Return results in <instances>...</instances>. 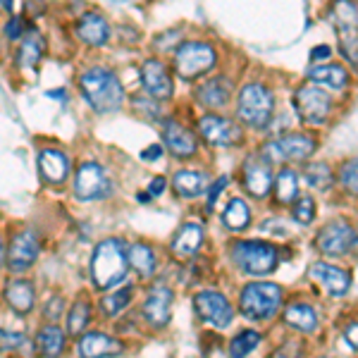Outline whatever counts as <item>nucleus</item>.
I'll use <instances>...</instances> for the list:
<instances>
[{"label": "nucleus", "instance_id": "obj_1", "mask_svg": "<svg viewBox=\"0 0 358 358\" xmlns=\"http://www.w3.org/2000/svg\"><path fill=\"white\" fill-rule=\"evenodd\" d=\"M82 94L89 106L98 113H113L122 106L124 89L108 67H91L82 74Z\"/></svg>", "mask_w": 358, "mask_h": 358}, {"label": "nucleus", "instance_id": "obj_2", "mask_svg": "<svg viewBox=\"0 0 358 358\" xmlns=\"http://www.w3.org/2000/svg\"><path fill=\"white\" fill-rule=\"evenodd\" d=\"M129 261H127V248L120 239H106L96 246L91 258V280L98 289H113L115 285L127 277Z\"/></svg>", "mask_w": 358, "mask_h": 358}, {"label": "nucleus", "instance_id": "obj_3", "mask_svg": "<svg viewBox=\"0 0 358 358\" xmlns=\"http://www.w3.org/2000/svg\"><path fill=\"white\" fill-rule=\"evenodd\" d=\"M232 261L236 263V268L246 275H270L275 273L280 256H277V248L268 241H234L232 244Z\"/></svg>", "mask_w": 358, "mask_h": 358}, {"label": "nucleus", "instance_id": "obj_4", "mask_svg": "<svg viewBox=\"0 0 358 358\" xmlns=\"http://www.w3.org/2000/svg\"><path fill=\"white\" fill-rule=\"evenodd\" d=\"M275 98L263 84H246L236 98V115L239 120L253 129H263L273 120Z\"/></svg>", "mask_w": 358, "mask_h": 358}, {"label": "nucleus", "instance_id": "obj_5", "mask_svg": "<svg viewBox=\"0 0 358 358\" xmlns=\"http://www.w3.org/2000/svg\"><path fill=\"white\" fill-rule=\"evenodd\" d=\"M282 303V289L270 282H253L241 289L239 308L248 320H268Z\"/></svg>", "mask_w": 358, "mask_h": 358}, {"label": "nucleus", "instance_id": "obj_6", "mask_svg": "<svg viewBox=\"0 0 358 358\" xmlns=\"http://www.w3.org/2000/svg\"><path fill=\"white\" fill-rule=\"evenodd\" d=\"M217 62L215 50L208 43H199V41H187L179 45V50L175 53V72L182 79L192 82V79L201 77V74L210 72Z\"/></svg>", "mask_w": 358, "mask_h": 358}, {"label": "nucleus", "instance_id": "obj_7", "mask_svg": "<svg viewBox=\"0 0 358 358\" xmlns=\"http://www.w3.org/2000/svg\"><path fill=\"white\" fill-rule=\"evenodd\" d=\"M317 141L310 134H287L265 143L263 158L268 163H273V160H303L308 155H313Z\"/></svg>", "mask_w": 358, "mask_h": 358}, {"label": "nucleus", "instance_id": "obj_8", "mask_svg": "<svg viewBox=\"0 0 358 358\" xmlns=\"http://www.w3.org/2000/svg\"><path fill=\"white\" fill-rule=\"evenodd\" d=\"M113 192V182L98 163H84L77 170L74 179V194L79 201H101Z\"/></svg>", "mask_w": 358, "mask_h": 358}, {"label": "nucleus", "instance_id": "obj_9", "mask_svg": "<svg viewBox=\"0 0 358 358\" xmlns=\"http://www.w3.org/2000/svg\"><path fill=\"white\" fill-rule=\"evenodd\" d=\"M294 108L299 117L310 124H325L327 115L332 108V98L317 86H301L294 96Z\"/></svg>", "mask_w": 358, "mask_h": 358}, {"label": "nucleus", "instance_id": "obj_10", "mask_svg": "<svg viewBox=\"0 0 358 358\" xmlns=\"http://www.w3.org/2000/svg\"><path fill=\"white\" fill-rule=\"evenodd\" d=\"M354 227L346 220H342V217H337V220H330L317 232L315 244L325 256H344L354 246Z\"/></svg>", "mask_w": 358, "mask_h": 358}, {"label": "nucleus", "instance_id": "obj_11", "mask_svg": "<svg viewBox=\"0 0 358 358\" xmlns=\"http://www.w3.org/2000/svg\"><path fill=\"white\" fill-rule=\"evenodd\" d=\"M194 308L208 325L217 327V330L229 327V322H232V317H234L232 306H229V301L220 292H199L194 296Z\"/></svg>", "mask_w": 358, "mask_h": 358}, {"label": "nucleus", "instance_id": "obj_12", "mask_svg": "<svg viewBox=\"0 0 358 358\" xmlns=\"http://www.w3.org/2000/svg\"><path fill=\"white\" fill-rule=\"evenodd\" d=\"M38 251H41V244H38V236L31 229L17 232L8 246V261H5L10 273H24V270L31 268L38 258Z\"/></svg>", "mask_w": 358, "mask_h": 358}, {"label": "nucleus", "instance_id": "obj_13", "mask_svg": "<svg viewBox=\"0 0 358 358\" xmlns=\"http://www.w3.org/2000/svg\"><path fill=\"white\" fill-rule=\"evenodd\" d=\"M199 129L213 146H236L241 141V127L220 115H203L199 120Z\"/></svg>", "mask_w": 358, "mask_h": 358}, {"label": "nucleus", "instance_id": "obj_14", "mask_svg": "<svg viewBox=\"0 0 358 358\" xmlns=\"http://www.w3.org/2000/svg\"><path fill=\"white\" fill-rule=\"evenodd\" d=\"M141 84L146 89V94L155 98V101H167L175 94L172 86V77L167 72V67L160 60H146L141 65Z\"/></svg>", "mask_w": 358, "mask_h": 358}, {"label": "nucleus", "instance_id": "obj_15", "mask_svg": "<svg viewBox=\"0 0 358 358\" xmlns=\"http://www.w3.org/2000/svg\"><path fill=\"white\" fill-rule=\"evenodd\" d=\"M310 280H315L330 296H344L351 287V277L346 270L330 263H313L308 270Z\"/></svg>", "mask_w": 358, "mask_h": 358}, {"label": "nucleus", "instance_id": "obj_16", "mask_svg": "<svg viewBox=\"0 0 358 358\" xmlns=\"http://www.w3.org/2000/svg\"><path fill=\"white\" fill-rule=\"evenodd\" d=\"M244 187L256 199L268 196L270 187H273V167L261 155H253L244 163Z\"/></svg>", "mask_w": 358, "mask_h": 358}, {"label": "nucleus", "instance_id": "obj_17", "mask_svg": "<svg viewBox=\"0 0 358 358\" xmlns=\"http://www.w3.org/2000/svg\"><path fill=\"white\" fill-rule=\"evenodd\" d=\"M172 301H175L172 289H167L163 285L153 287V289L148 292L146 301H143V315H146V320L151 322L153 327H165L172 315Z\"/></svg>", "mask_w": 358, "mask_h": 358}, {"label": "nucleus", "instance_id": "obj_18", "mask_svg": "<svg viewBox=\"0 0 358 358\" xmlns=\"http://www.w3.org/2000/svg\"><path fill=\"white\" fill-rule=\"evenodd\" d=\"M163 138L172 153L177 158H192L196 153V138L187 127H182L175 120H165L163 122Z\"/></svg>", "mask_w": 358, "mask_h": 358}, {"label": "nucleus", "instance_id": "obj_19", "mask_svg": "<svg viewBox=\"0 0 358 358\" xmlns=\"http://www.w3.org/2000/svg\"><path fill=\"white\" fill-rule=\"evenodd\" d=\"M229 96H232V82H229L227 77L206 79V82L196 89V98H199V103L206 108H210V110L227 106Z\"/></svg>", "mask_w": 358, "mask_h": 358}, {"label": "nucleus", "instance_id": "obj_20", "mask_svg": "<svg viewBox=\"0 0 358 358\" xmlns=\"http://www.w3.org/2000/svg\"><path fill=\"white\" fill-rule=\"evenodd\" d=\"M120 351H122V344L103 332H89L79 339V356L82 358H110L117 356Z\"/></svg>", "mask_w": 358, "mask_h": 358}, {"label": "nucleus", "instance_id": "obj_21", "mask_svg": "<svg viewBox=\"0 0 358 358\" xmlns=\"http://www.w3.org/2000/svg\"><path fill=\"white\" fill-rule=\"evenodd\" d=\"M67 170H69V163H67V155L57 148H45V151L38 153V172L45 182L50 184H62L67 179Z\"/></svg>", "mask_w": 358, "mask_h": 358}, {"label": "nucleus", "instance_id": "obj_22", "mask_svg": "<svg viewBox=\"0 0 358 358\" xmlns=\"http://www.w3.org/2000/svg\"><path fill=\"white\" fill-rule=\"evenodd\" d=\"M203 244V227L196 222H187L179 227V232L172 239V253L177 258H192Z\"/></svg>", "mask_w": 358, "mask_h": 358}, {"label": "nucleus", "instance_id": "obj_23", "mask_svg": "<svg viewBox=\"0 0 358 358\" xmlns=\"http://www.w3.org/2000/svg\"><path fill=\"white\" fill-rule=\"evenodd\" d=\"M77 36L89 45H103L110 36V27L96 13H86L77 22Z\"/></svg>", "mask_w": 358, "mask_h": 358}, {"label": "nucleus", "instance_id": "obj_24", "mask_svg": "<svg viewBox=\"0 0 358 358\" xmlns=\"http://www.w3.org/2000/svg\"><path fill=\"white\" fill-rule=\"evenodd\" d=\"M5 299H8L10 308L20 315L31 313L34 308V287L27 280H13L5 287Z\"/></svg>", "mask_w": 358, "mask_h": 358}, {"label": "nucleus", "instance_id": "obj_25", "mask_svg": "<svg viewBox=\"0 0 358 358\" xmlns=\"http://www.w3.org/2000/svg\"><path fill=\"white\" fill-rule=\"evenodd\" d=\"M20 41H22L20 50H17V60H20V65L36 67L38 60L43 57V50H45L43 36L36 31V29H29V31H24V36H22Z\"/></svg>", "mask_w": 358, "mask_h": 358}, {"label": "nucleus", "instance_id": "obj_26", "mask_svg": "<svg viewBox=\"0 0 358 358\" xmlns=\"http://www.w3.org/2000/svg\"><path fill=\"white\" fill-rule=\"evenodd\" d=\"M36 349L41 351L45 358H60L65 351V332L57 325H45L41 332L36 334Z\"/></svg>", "mask_w": 358, "mask_h": 358}, {"label": "nucleus", "instance_id": "obj_27", "mask_svg": "<svg viewBox=\"0 0 358 358\" xmlns=\"http://www.w3.org/2000/svg\"><path fill=\"white\" fill-rule=\"evenodd\" d=\"M285 322L299 332H313L317 327V315L308 303H292L285 310Z\"/></svg>", "mask_w": 358, "mask_h": 358}, {"label": "nucleus", "instance_id": "obj_28", "mask_svg": "<svg viewBox=\"0 0 358 358\" xmlns=\"http://www.w3.org/2000/svg\"><path fill=\"white\" fill-rule=\"evenodd\" d=\"M308 79L315 84L330 86V89H344L349 84V74L344 67L339 65H320V67H310L308 69Z\"/></svg>", "mask_w": 358, "mask_h": 358}, {"label": "nucleus", "instance_id": "obj_29", "mask_svg": "<svg viewBox=\"0 0 358 358\" xmlns=\"http://www.w3.org/2000/svg\"><path fill=\"white\" fill-rule=\"evenodd\" d=\"M127 261H129V265L141 277H153V273H155V253H153L151 246H146V244L129 246V248H127Z\"/></svg>", "mask_w": 358, "mask_h": 358}, {"label": "nucleus", "instance_id": "obj_30", "mask_svg": "<svg viewBox=\"0 0 358 358\" xmlns=\"http://www.w3.org/2000/svg\"><path fill=\"white\" fill-rule=\"evenodd\" d=\"M172 187L187 199H196L206 189V175L199 170H179L172 179Z\"/></svg>", "mask_w": 358, "mask_h": 358}, {"label": "nucleus", "instance_id": "obj_31", "mask_svg": "<svg viewBox=\"0 0 358 358\" xmlns=\"http://www.w3.org/2000/svg\"><path fill=\"white\" fill-rule=\"evenodd\" d=\"M222 222H224V227L239 232V229H244L246 224L251 222V210H248V206L241 199H232L222 213Z\"/></svg>", "mask_w": 358, "mask_h": 358}, {"label": "nucleus", "instance_id": "obj_32", "mask_svg": "<svg viewBox=\"0 0 358 358\" xmlns=\"http://www.w3.org/2000/svg\"><path fill=\"white\" fill-rule=\"evenodd\" d=\"M275 189H277V201L280 203H292L296 201L299 194V177L292 167H282L280 175L275 179Z\"/></svg>", "mask_w": 358, "mask_h": 358}, {"label": "nucleus", "instance_id": "obj_33", "mask_svg": "<svg viewBox=\"0 0 358 358\" xmlns=\"http://www.w3.org/2000/svg\"><path fill=\"white\" fill-rule=\"evenodd\" d=\"M131 296H134V287H122V289H117L113 294H106V296L101 299V310L108 317L120 315L127 306L131 303Z\"/></svg>", "mask_w": 358, "mask_h": 358}, {"label": "nucleus", "instance_id": "obj_34", "mask_svg": "<svg viewBox=\"0 0 358 358\" xmlns=\"http://www.w3.org/2000/svg\"><path fill=\"white\" fill-rule=\"evenodd\" d=\"M303 175H306V182L313 189H330L334 182V175L327 163H308Z\"/></svg>", "mask_w": 358, "mask_h": 358}, {"label": "nucleus", "instance_id": "obj_35", "mask_svg": "<svg viewBox=\"0 0 358 358\" xmlns=\"http://www.w3.org/2000/svg\"><path fill=\"white\" fill-rule=\"evenodd\" d=\"M261 344V334L253 330H244L229 342V356L232 358H246L256 346Z\"/></svg>", "mask_w": 358, "mask_h": 358}, {"label": "nucleus", "instance_id": "obj_36", "mask_svg": "<svg viewBox=\"0 0 358 358\" xmlns=\"http://www.w3.org/2000/svg\"><path fill=\"white\" fill-rule=\"evenodd\" d=\"M89 317H91V306L86 301H77L72 306V310H69V315H67V332L69 334L84 332L86 325H89Z\"/></svg>", "mask_w": 358, "mask_h": 358}, {"label": "nucleus", "instance_id": "obj_37", "mask_svg": "<svg viewBox=\"0 0 358 358\" xmlns=\"http://www.w3.org/2000/svg\"><path fill=\"white\" fill-rule=\"evenodd\" d=\"M339 38H342V55L358 69V31L356 27H339Z\"/></svg>", "mask_w": 358, "mask_h": 358}, {"label": "nucleus", "instance_id": "obj_38", "mask_svg": "<svg viewBox=\"0 0 358 358\" xmlns=\"http://www.w3.org/2000/svg\"><path fill=\"white\" fill-rule=\"evenodd\" d=\"M339 182H342V187L346 192L358 196V155L351 160H346L342 165V170H339Z\"/></svg>", "mask_w": 358, "mask_h": 358}, {"label": "nucleus", "instance_id": "obj_39", "mask_svg": "<svg viewBox=\"0 0 358 358\" xmlns=\"http://www.w3.org/2000/svg\"><path fill=\"white\" fill-rule=\"evenodd\" d=\"M292 215H294V220H296V222L310 224L315 220V201L310 199V196H301V199H296Z\"/></svg>", "mask_w": 358, "mask_h": 358}, {"label": "nucleus", "instance_id": "obj_40", "mask_svg": "<svg viewBox=\"0 0 358 358\" xmlns=\"http://www.w3.org/2000/svg\"><path fill=\"white\" fill-rule=\"evenodd\" d=\"M24 344H27V339L22 332L0 330V351H20Z\"/></svg>", "mask_w": 358, "mask_h": 358}, {"label": "nucleus", "instance_id": "obj_41", "mask_svg": "<svg viewBox=\"0 0 358 358\" xmlns=\"http://www.w3.org/2000/svg\"><path fill=\"white\" fill-rule=\"evenodd\" d=\"M229 184V177L227 175H222V177H217L215 182H213V187H210V192H208V210H213L217 203V196L222 194V189Z\"/></svg>", "mask_w": 358, "mask_h": 358}, {"label": "nucleus", "instance_id": "obj_42", "mask_svg": "<svg viewBox=\"0 0 358 358\" xmlns=\"http://www.w3.org/2000/svg\"><path fill=\"white\" fill-rule=\"evenodd\" d=\"M273 358H301V344L287 342L285 346H280V349L275 351Z\"/></svg>", "mask_w": 358, "mask_h": 358}, {"label": "nucleus", "instance_id": "obj_43", "mask_svg": "<svg viewBox=\"0 0 358 358\" xmlns=\"http://www.w3.org/2000/svg\"><path fill=\"white\" fill-rule=\"evenodd\" d=\"M8 36L10 38H20V36H24V20L22 17H13V20L8 22Z\"/></svg>", "mask_w": 358, "mask_h": 358}, {"label": "nucleus", "instance_id": "obj_44", "mask_svg": "<svg viewBox=\"0 0 358 358\" xmlns=\"http://www.w3.org/2000/svg\"><path fill=\"white\" fill-rule=\"evenodd\" d=\"M330 53H332L330 45H315V48L310 50V60H313V62L327 60V57H330Z\"/></svg>", "mask_w": 358, "mask_h": 358}, {"label": "nucleus", "instance_id": "obj_45", "mask_svg": "<svg viewBox=\"0 0 358 358\" xmlns=\"http://www.w3.org/2000/svg\"><path fill=\"white\" fill-rule=\"evenodd\" d=\"M344 339L358 351V322H351V325L346 327V330H344Z\"/></svg>", "mask_w": 358, "mask_h": 358}, {"label": "nucleus", "instance_id": "obj_46", "mask_svg": "<svg viewBox=\"0 0 358 358\" xmlns=\"http://www.w3.org/2000/svg\"><path fill=\"white\" fill-rule=\"evenodd\" d=\"M160 155H163V146H160V143H153V146H148V148H143V151H141L143 160H158Z\"/></svg>", "mask_w": 358, "mask_h": 358}, {"label": "nucleus", "instance_id": "obj_47", "mask_svg": "<svg viewBox=\"0 0 358 358\" xmlns=\"http://www.w3.org/2000/svg\"><path fill=\"white\" fill-rule=\"evenodd\" d=\"M165 177H155L151 184H148V196H160L165 192Z\"/></svg>", "mask_w": 358, "mask_h": 358}, {"label": "nucleus", "instance_id": "obj_48", "mask_svg": "<svg viewBox=\"0 0 358 358\" xmlns=\"http://www.w3.org/2000/svg\"><path fill=\"white\" fill-rule=\"evenodd\" d=\"M60 313H62V299H53V301L48 303V310H45V315L50 317V320H55V317H60Z\"/></svg>", "mask_w": 358, "mask_h": 358}, {"label": "nucleus", "instance_id": "obj_49", "mask_svg": "<svg viewBox=\"0 0 358 358\" xmlns=\"http://www.w3.org/2000/svg\"><path fill=\"white\" fill-rule=\"evenodd\" d=\"M5 261H8V248H5L3 244V236H0V268L5 265Z\"/></svg>", "mask_w": 358, "mask_h": 358}, {"label": "nucleus", "instance_id": "obj_50", "mask_svg": "<svg viewBox=\"0 0 358 358\" xmlns=\"http://www.w3.org/2000/svg\"><path fill=\"white\" fill-rule=\"evenodd\" d=\"M351 248H354V251L358 253V232H356V236H354V246H351Z\"/></svg>", "mask_w": 358, "mask_h": 358}]
</instances>
